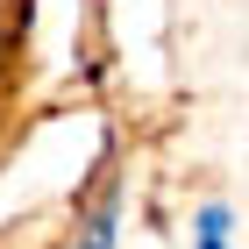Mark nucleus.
Masks as SVG:
<instances>
[{"mask_svg": "<svg viewBox=\"0 0 249 249\" xmlns=\"http://www.w3.org/2000/svg\"><path fill=\"white\" fill-rule=\"evenodd\" d=\"M121 242V207H114V192H100L93 207L78 213V235H71V249H114Z\"/></svg>", "mask_w": 249, "mask_h": 249, "instance_id": "obj_1", "label": "nucleus"}, {"mask_svg": "<svg viewBox=\"0 0 249 249\" xmlns=\"http://www.w3.org/2000/svg\"><path fill=\"white\" fill-rule=\"evenodd\" d=\"M192 242H199V249H228V207H221V199H207V207H199Z\"/></svg>", "mask_w": 249, "mask_h": 249, "instance_id": "obj_2", "label": "nucleus"}]
</instances>
